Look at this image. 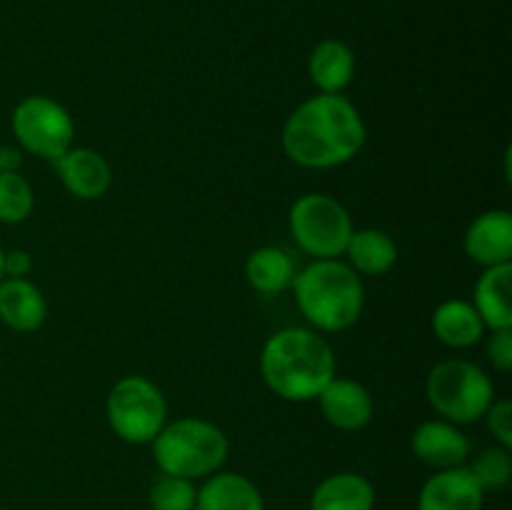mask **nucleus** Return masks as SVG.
Here are the masks:
<instances>
[{
    "mask_svg": "<svg viewBox=\"0 0 512 510\" xmlns=\"http://www.w3.org/2000/svg\"><path fill=\"white\" fill-rule=\"evenodd\" d=\"M365 123L340 93H318L293 110L283 128V150L300 168H338L363 150Z\"/></svg>",
    "mask_w": 512,
    "mask_h": 510,
    "instance_id": "nucleus-1",
    "label": "nucleus"
},
{
    "mask_svg": "<svg viewBox=\"0 0 512 510\" xmlns=\"http://www.w3.org/2000/svg\"><path fill=\"white\" fill-rule=\"evenodd\" d=\"M260 373L265 385L283 400H315L335 378L333 348L308 328L278 330L260 353Z\"/></svg>",
    "mask_w": 512,
    "mask_h": 510,
    "instance_id": "nucleus-2",
    "label": "nucleus"
},
{
    "mask_svg": "<svg viewBox=\"0 0 512 510\" xmlns=\"http://www.w3.org/2000/svg\"><path fill=\"white\" fill-rule=\"evenodd\" d=\"M293 293L305 320L323 333L348 330L358 323L365 305L363 280L338 258L313 260L295 273Z\"/></svg>",
    "mask_w": 512,
    "mask_h": 510,
    "instance_id": "nucleus-3",
    "label": "nucleus"
},
{
    "mask_svg": "<svg viewBox=\"0 0 512 510\" xmlns=\"http://www.w3.org/2000/svg\"><path fill=\"white\" fill-rule=\"evenodd\" d=\"M228 435L203 418L165 423L153 438V458L160 473L198 480L218 473L228 460Z\"/></svg>",
    "mask_w": 512,
    "mask_h": 510,
    "instance_id": "nucleus-4",
    "label": "nucleus"
},
{
    "mask_svg": "<svg viewBox=\"0 0 512 510\" xmlns=\"http://www.w3.org/2000/svg\"><path fill=\"white\" fill-rule=\"evenodd\" d=\"M425 393L448 423H475L493 405L495 385L480 365L455 358L430 370Z\"/></svg>",
    "mask_w": 512,
    "mask_h": 510,
    "instance_id": "nucleus-5",
    "label": "nucleus"
},
{
    "mask_svg": "<svg viewBox=\"0 0 512 510\" xmlns=\"http://www.w3.org/2000/svg\"><path fill=\"white\" fill-rule=\"evenodd\" d=\"M288 223L298 248L315 260L340 258L355 230L345 205L325 193H308L295 200Z\"/></svg>",
    "mask_w": 512,
    "mask_h": 510,
    "instance_id": "nucleus-6",
    "label": "nucleus"
},
{
    "mask_svg": "<svg viewBox=\"0 0 512 510\" xmlns=\"http://www.w3.org/2000/svg\"><path fill=\"white\" fill-rule=\"evenodd\" d=\"M105 415L120 440L133 445L153 443L168 418V405L153 380L125 375L110 388Z\"/></svg>",
    "mask_w": 512,
    "mask_h": 510,
    "instance_id": "nucleus-7",
    "label": "nucleus"
},
{
    "mask_svg": "<svg viewBox=\"0 0 512 510\" xmlns=\"http://www.w3.org/2000/svg\"><path fill=\"white\" fill-rule=\"evenodd\" d=\"M10 123H13V133L18 138V143L28 153L50 160V163L55 158H60L68 148H73V118L53 98L30 95V98L20 100L15 105Z\"/></svg>",
    "mask_w": 512,
    "mask_h": 510,
    "instance_id": "nucleus-8",
    "label": "nucleus"
},
{
    "mask_svg": "<svg viewBox=\"0 0 512 510\" xmlns=\"http://www.w3.org/2000/svg\"><path fill=\"white\" fill-rule=\"evenodd\" d=\"M485 493L468 465L435 470L418 495V510H483Z\"/></svg>",
    "mask_w": 512,
    "mask_h": 510,
    "instance_id": "nucleus-9",
    "label": "nucleus"
},
{
    "mask_svg": "<svg viewBox=\"0 0 512 510\" xmlns=\"http://www.w3.org/2000/svg\"><path fill=\"white\" fill-rule=\"evenodd\" d=\"M315 400L320 403L325 420L338 430L353 433L373 420V395L358 380L333 378Z\"/></svg>",
    "mask_w": 512,
    "mask_h": 510,
    "instance_id": "nucleus-10",
    "label": "nucleus"
},
{
    "mask_svg": "<svg viewBox=\"0 0 512 510\" xmlns=\"http://www.w3.org/2000/svg\"><path fill=\"white\" fill-rule=\"evenodd\" d=\"M53 168L68 193L80 200L103 198L113 183V170L108 160L90 148H68L60 158L53 160Z\"/></svg>",
    "mask_w": 512,
    "mask_h": 510,
    "instance_id": "nucleus-11",
    "label": "nucleus"
},
{
    "mask_svg": "<svg viewBox=\"0 0 512 510\" xmlns=\"http://www.w3.org/2000/svg\"><path fill=\"white\" fill-rule=\"evenodd\" d=\"M410 445H413L415 458L433 470L458 468L470 455V440L455 428V423H448V420H425V423H420L415 428Z\"/></svg>",
    "mask_w": 512,
    "mask_h": 510,
    "instance_id": "nucleus-12",
    "label": "nucleus"
},
{
    "mask_svg": "<svg viewBox=\"0 0 512 510\" xmlns=\"http://www.w3.org/2000/svg\"><path fill=\"white\" fill-rule=\"evenodd\" d=\"M465 253L483 268L510 263L512 215L508 210H488L478 215L465 233Z\"/></svg>",
    "mask_w": 512,
    "mask_h": 510,
    "instance_id": "nucleus-13",
    "label": "nucleus"
},
{
    "mask_svg": "<svg viewBox=\"0 0 512 510\" xmlns=\"http://www.w3.org/2000/svg\"><path fill=\"white\" fill-rule=\"evenodd\" d=\"M195 510H265L263 493L240 473H213L198 488Z\"/></svg>",
    "mask_w": 512,
    "mask_h": 510,
    "instance_id": "nucleus-14",
    "label": "nucleus"
},
{
    "mask_svg": "<svg viewBox=\"0 0 512 510\" xmlns=\"http://www.w3.org/2000/svg\"><path fill=\"white\" fill-rule=\"evenodd\" d=\"M48 303L38 285L25 278L0 280V320L18 333H33L45 323Z\"/></svg>",
    "mask_w": 512,
    "mask_h": 510,
    "instance_id": "nucleus-15",
    "label": "nucleus"
},
{
    "mask_svg": "<svg viewBox=\"0 0 512 510\" xmlns=\"http://www.w3.org/2000/svg\"><path fill=\"white\" fill-rule=\"evenodd\" d=\"M375 488L360 473H333L310 495V510H373Z\"/></svg>",
    "mask_w": 512,
    "mask_h": 510,
    "instance_id": "nucleus-16",
    "label": "nucleus"
},
{
    "mask_svg": "<svg viewBox=\"0 0 512 510\" xmlns=\"http://www.w3.org/2000/svg\"><path fill=\"white\" fill-rule=\"evenodd\" d=\"M510 290H512V265H493L485 268L475 283L473 308L483 318L485 328L500 330L512 328V305H510Z\"/></svg>",
    "mask_w": 512,
    "mask_h": 510,
    "instance_id": "nucleus-17",
    "label": "nucleus"
},
{
    "mask_svg": "<svg viewBox=\"0 0 512 510\" xmlns=\"http://www.w3.org/2000/svg\"><path fill=\"white\" fill-rule=\"evenodd\" d=\"M310 80L320 93H343L355 75V55L343 40H323L308 60Z\"/></svg>",
    "mask_w": 512,
    "mask_h": 510,
    "instance_id": "nucleus-18",
    "label": "nucleus"
},
{
    "mask_svg": "<svg viewBox=\"0 0 512 510\" xmlns=\"http://www.w3.org/2000/svg\"><path fill=\"white\" fill-rule=\"evenodd\" d=\"M433 333L448 348H470L485 333V323L468 300H445L433 313Z\"/></svg>",
    "mask_w": 512,
    "mask_h": 510,
    "instance_id": "nucleus-19",
    "label": "nucleus"
},
{
    "mask_svg": "<svg viewBox=\"0 0 512 510\" xmlns=\"http://www.w3.org/2000/svg\"><path fill=\"white\" fill-rule=\"evenodd\" d=\"M350 268L363 275H385L398 260V245L388 233L378 228L353 230L345 253Z\"/></svg>",
    "mask_w": 512,
    "mask_h": 510,
    "instance_id": "nucleus-20",
    "label": "nucleus"
},
{
    "mask_svg": "<svg viewBox=\"0 0 512 510\" xmlns=\"http://www.w3.org/2000/svg\"><path fill=\"white\" fill-rule=\"evenodd\" d=\"M245 278L253 285L258 293L263 295H278L293 285L295 265L285 250L275 248V245H265V248L253 250L245 260Z\"/></svg>",
    "mask_w": 512,
    "mask_h": 510,
    "instance_id": "nucleus-21",
    "label": "nucleus"
},
{
    "mask_svg": "<svg viewBox=\"0 0 512 510\" xmlns=\"http://www.w3.org/2000/svg\"><path fill=\"white\" fill-rule=\"evenodd\" d=\"M33 188L18 170H0V223H23L33 213Z\"/></svg>",
    "mask_w": 512,
    "mask_h": 510,
    "instance_id": "nucleus-22",
    "label": "nucleus"
},
{
    "mask_svg": "<svg viewBox=\"0 0 512 510\" xmlns=\"http://www.w3.org/2000/svg\"><path fill=\"white\" fill-rule=\"evenodd\" d=\"M148 498L153 510H195L198 488H195V480L160 473L150 485Z\"/></svg>",
    "mask_w": 512,
    "mask_h": 510,
    "instance_id": "nucleus-23",
    "label": "nucleus"
},
{
    "mask_svg": "<svg viewBox=\"0 0 512 510\" xmlns=\"http://www.w3.org/2000/svg\"><path fill=\"white\" fill-rule=\"evenodd\" d=\"M473 478L478 480V485L483 488V493L493 490H503L510 483L512 475V458L510 450L503 445H493V448H485L478 458L473 460V465H468Z\"/></svg>",
    "mask_w": 512,
    "mask_h": 510,
    "instance_id": "nucleus-24",
    "label": "nucleus"
},
{
    "mask_svg": "<svg viewBox=\"0 0 512 510\" xmlns=\"http://www.w3.org/2000/svg\"><path fill=\"white\" fill-rule=\"evenodd\" d=\"M488 420L490 433L495 435L498 445L503 448H512V403L510 400H493V405L488 408V413L483 415Z\"/></svg>",
    "mask_w": 512,
    "mask_h": 510,
    "instance_id": "nucleus-25",
    "label": "nucleus"
},
{
    "mask_svg": "<svg viewBox=\"0 0 512 510\" xmlns=\"http://www.w3.org/2000/svg\"><path fill=\"white\" fill-rule=\"evenodd\" d=\"M488 360L500 373H508L512 368V328L493 330V338L488 343Z\"/></svg>",
    "mask_w": 512,
    "mask_h": 510,
    "instance_id": "nucleus-26",
    "label": "nucleus"
},
{
    "mask_svg": "<svg viewBox=\"0 0 512 510\" xmlns=\"http://www.w3.org/2000/svg\"><path fill=\"white\" fill-rule=\"evenodd\" d=\"M33 270V260L25 250H10L3 255V275L8 278H25Z\"/></svg>",
    "mask_w": 512,
    "mask_h": 510,
    "instance_id": "nucleus-27",
    "label": "nucleus"
},
{
    "mask_svg": "<svg viewBox=\"0 0 512 510\" xmlns=\"http://www.w3.org/2000/svg\"><path fill=\"white\" fill-rule=\"evenodd\" d=\"M20 150L0 148V170H18L20 168Z\"/></svg>",
    "mask_w": 512,
    "mask_h": 510,
    "instance_id": "nucleus-28",
    "label": "nucleus"
},
{
    "mask_svg": "<svg viewBox=\"0 0 512 510\" xmlns=\"http://www.w3.org/2000/svg\"><path fill=\"white\" fill-rule=\"evenodd\" d=\"M3 255H5V250H3V248H0V280H3V278H5V275H3Z\"/></svg>",
    "mask_w": 512,
    "mask_h": 510,
    "instance_id": "nucleus-29",
    "label": "nucleus"
}]
</instances>
